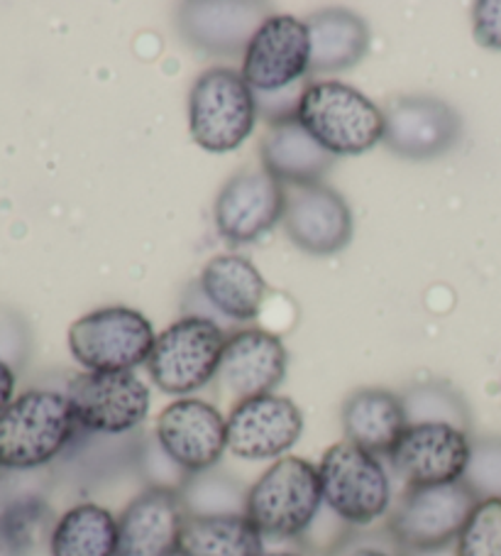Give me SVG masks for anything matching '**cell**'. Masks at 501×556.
<instances>
[{
    "label": "cell",
    "mask_w": 501,
    "mask_h": 556,
    "mask_svg": "<svg viewBox=\"0 0 501 556\" xmlns=\"http://www.w3.org/2000/svg\"><path fill=\"white\" fill-rule=\"evenodd\" d=\"M296 121L333 157L362 155L384 140V111L343 81L306 84Z\"/></svg>",
    "instance_id": "7a4b0ae2"
},
{
    "label": "cell",
    "mask_w": 501,
    "mask_h": 556,
    "mask_svg": "<svg viewBox=\"0 0 501 556\" xmlns=\"http://www.w3.org/2000/svg\"><path fill=\"white\" fill-rule=\"evenodd\" d=\"M345 556H401V552L391 554L387 549H382V546H358V549H352L350 554H345Z\"/></svg>",
    "instance_id": "d6a6232c"
},
{
    "label": "cell",
    "mask_w": 501,
    "mask_h": 556,
    "mask_svg": "<svg viewBox=\"0 0 501 556\" xmlns=\"http://www.w3.org/2000/svg\"><path fill=\"white\" fill-rule=\"evenodd\" d=\"M288 368L284 341L272 331L243 329L228 337L218 368V386L235 402L274 395Z\"/></svg>",
    "instance_id": "9a60e30c"
},
{
    "label": "cell",
    "mask_w": 501,
    "mask_h": 556,
    "mask_svg": "<svg viewBox=\"0 0 501 556\" xmlns=\"http://www.w3.org/2000/svg\"><path fill=\"white\" fill-rule=\"evenodd\" d=\"M460 130L458 113L433 96H401L384 111V142L401 157L442 155L455 146Z\"/></svg>",
    "instance_id": "e0dca14e"
},
{
    "label": "cell",
    "mask_w": 501,
    "mask_h": 556,
    "mask_svg": "<svg viewBox=\"0 0 501 556\" xmlns=\"http://www.w3.org/2000/svg\"><path fill=\"white\" fill-rule=\"evenodd\" d=\"M69 397L54 390H27L0 412V466L33 471L52 464L79 434Z\"/></svg>",
    "instance_id": "6da1fadb"
},
{
    "label": "cell",
    "mask_w": 501,
    "mask_h": 556,
    "mask_svg": "<svg viewBox=\"0 0 501 556\" xmlns=\"http://www.w3.org/2000/svg\"><path fill=\"white\" fill-rule=\"evenodd\" d=\"M257 99L243 74L214 66L198 76L189 93V130L196 146L214 155L237 150L257 121Z\"/></svg>",
    "instance_id": "5b68a950"
},
{
    "label": "cell",
    "mask_w": 501,
    "mask_h": 556,
    "mask_svg": "<svg viewBox=\"0 0 501 556\" xmlns=\"http://www.w3.org/2000/svg\"><path fill=\"white\" fill-rule=\"evenodd\" d=\"M284 231L311 255H333L352 238V214L338 191L323 185L286 187Z\"/></svg>",
    "instance_id": "2e32d148"
},
{
    "label": "cell",
    "mask_w": 501,
    "mask_h": 556,
    "mask_svg": "<svg viewBox=\"0 0 501 556\" xmlns=\"http://www.w3.org/2000/svg\"><path fill=\"white\" fill-rule=\"evenodd\" d=\"M409 425H452L458 429L470 427V412L460 392L446 382H423L401 395Z\"/></svg>",
    "instance_id": "4316f807"
},
{
    "label": "cell",
    "mask_w": 501,
    "mask_h": 556,
    "mask_svg": "<svg viewBox=\"0 0 501 556\" xmlns=\"http://www.w3.org/2000/svg\"><path fill=\"white\" fill-rule=\"evenodd\" d=\"M458 556H501V497L479 501L455 540Z\"/></svg>",
    "instance_id": "83f0119b"
},
{
    "label": "cell",
    "mask_w": 501,
    "mask_h": 556,
    "mask_svg": "<svg viewBox=\"0 0 501 556\" xmlns=\"http://www.w3.org/2000/svg\"><path fill=\"white\" fill-rule=\"evenodd\" d=\"M472 35L485 50L501 52V0H479L472 5Z\"/></svg>",
    "instance_id": "f546056e"
},
{
    "label": "cell",
    "mask_w": 501,
    "mask_h": 556,
    "mask_svg": "<svg viewBox=\"0 0 501 556\" xmlns=\"http://www.w3.org/2000/svg\"><path fill=\"white\" fill-rule=\"evenodd\" d=\"M267 17L262 3H187L179 11V27L191 45L208 54H245Z\"/></svg>",
    "instance_id": "d6986e66"
},
{
    "label": "cell",
    "mask_w": 501,
    "mask_h": 556,
    "mask_svg": "<svg viewBox=\"0 0 501 556\" xmlns=\"http://www.w3.org/2000/svg\"><path fill=\"white\" fill-rule=\"evenodd\" d=\"M286 187L265 169H243L218 191L214 218L230 243H253L284 216Z\"/></svg>",
    "instance_id": "5bb4252c"
},
{
    "label": "cell",
    "mask_w": 501,
    "mask_h": 556,
    "mask_svg": "<svg viewBox=\"0 0 501 556\" xmlns=\"http://www.w3.org/2000/svg\"><path fill=\"white\" fill-rule=\"evenodd\" d=\"M477 501L501 497V439L472 441V456L462 478Z\"/></svg>",
    "instance_id": "f1b7e54d"
},
{
    "label": "cell",
    "mask_w": 501,
    "mask_h": 556,
    "mask_svg": "<svg viewBox=\"0 0 501 556\" xmlns=\"http://www.w3.org/2000/svg\"><path fill=\"white\" fill-rule=\"evenodd\" d=\"M477 503V495L462 481L407 488L389 515L391 542L399 552L455 544Z\"/></svg>",
    "instance_id": "9c48e42d"
},
{
    "label": "cell",
    "mask_w": 501,
    "mask_h": 556,
    "mask_svg": "<svg viewBox=\"0 0 501 556\" xmlns=\"http://www.w3.org/2000/svg\"><path fill=\"white\" fill-rule=\"evenodd\" d=\"M154 441L189 476L210 471L228 452V421L220 409L198 397H179L164 407Z\"/></svg>",
    "instance_id": "30bf717a"
},
{
    "label": "cell",
    "mask_w": 501,
    "mask_h": 556,
    "mask_svg": "<svg viewBox=\"0 0 501 556\" xmlns=\"http://www.w3.org/2000/svg\"><path fill=\"white\" fill-rule=\"evenodd\" d=\"M187 517L179 491L150 485L118 515L115 556H179Z\"/></svg>",
    "instance_id": "ac0fdd59"
},
{
    "label": "cell",
    "mask_w": 501,
    "mask_h": 556,
    "mask_svg": "<svg viewBox=\"0 0 501 556\" xmlns=\"http://www.w3.org/2000/svg\"><path fill=\"white\" fill-rule=\"evenodd\" d=\"M470 456V431L452 425H409L389 452V464L407 488H423L462 481Z\"/></svg>",
    "instance_id": "7c38bea8"
},
{
    "label": "cell",
    "mask_w": 501,
    "mask_h": 556,
    "mask_svg": "<svg viewBox=\"0 0 501 556\" xmlns=\"http://www.w3.org/2000/svg\"><path fill=\"white\" fill-rule=\"evenodd\" d=\"M150 319L132 306H101L84 314L69 329L74 361L91 372L138 370L154 349Z\"/></svg>",
    "instance_id": "52a82bcc"
},
{
    "label": "cell",
    "mask_w": 501,
    "mask_h": 556,
    "mask_svg": "<svg viewBox=\"0 0 501 556\" xmlns=\"http://www.w3.org/2000/svg\"><path fill=\"white\" fill-rule=\"evenodd\" d=\"M259 155H262V169L284 187L321 185L335 160L308 136L296 118L274 123L262 140Z\"/></svg>",
    "instance_id": "7402d4cb"
},
{
    "label": "cell",
    "mask_w": 501,
    "mask_h": 556,
    "mask_svg": "<svg viewBox=\"0 0 501 556\" xmlns=\"http://www.w3.org/2000/svg\"><path fill=\"white\" fill-rule=\"evenodd\" d=\"M15 400V372L0 358V412Z\"/></svg>",
    "instance_id": "4dcf8cb0"
},
{
    "label": "cell",
    "mask_w": 501,
    "mask_h": 556,
    "mask_svg": "<svg viewBox=\"0 0 501 556\" xmlns=\"http://www.w3.org/2000/svg\"><path fill=\"white\" fill-rule=\"evenodd\" d=\"M407 427L409 419L407 412H403V402L389 390H355L343 405L345 439L370 454L389 456Z\"/></svg>",
    "instance_id": "44dd1931"
},
{
    "label": "cell",
    "mask_w": 501,
    "mask_h": 556,
    "mask_svg": "<svg viewBox=\"0 0 501 556\" xmlns=\"http://www.w3.org/2000/svg\"><path fill=\"white\" fill-rule=\"evenodd\" d=\"M321 510V478L306 458H279L247 488L245 517L265 540H301Z\"/></svg>",
    "instance_id": "3957f363"
},
{
    "label": "cell",
    "mask_w": 501,
    "mask_h": 556,
    "mask_svg": "<svg viewBox=\"0 0 501 556\" xmlns=\"http://www.w3.org/2000/svg\"><path fill=\"white\" fill-rule=\"evenodd\" d=\"M401 556H458L455 544L448 546H433V549H409L401 552Z\"/></svg>",
    "instance_id": "1f68e13d"
},
{
    "label": "cell",
    "mask_w": 501,
    "mask_h": 556,
    "mask_svg": "<svg viewBox=\"0 0 501 556\" xmlns=\"http://www.w3.org/2000/svg\"><path fill=\"white\" fill-rule=\"evenodd\" d=\"M228 337L208 316H184L164 329L150 353L154 386L175 397H189L218 378Z\"/></svg>",
    "instance_id": "8992f818"
},
{
    "label": "cell",
    "mask_w": 501,
    "mask_h": 556,
    "mask_svg": "<svg viewBox=\"0 0 501 556\" xmlns=\"http://www.w3.org/2000/svg\"><path fill=\"white\" fill-rule=\"evenodd\" d=\"M226 421L228 452L243 462H279L304 434L301 409L277 392L237 402Z\"/></svg>",
    "instance_id": "4fadbf2b"
},
{
    "label": "cell",
    "mask_w": 501,
    "mask_h": 556,
    "mask_svg": "<svg viewBox=\"0 0 501 556\" xmlns=\"http://www.w3.org/2000/svg\"><path fill=\"white\" fill-rule=\"evenodd\" d=\"M323 505L348 527H370L391 510L394 488L377 454L343 439L318 462Z\"/></svg>",
    "instance_id": "277c9868"
},
{
    "label": "cell",
    "mask_w": 501,
    "mask_h": 556,
    "mask_svg": "<svg viewBox=\"0 0 501 556\" xmlns=\"http://www.w3.org/2000/svg\"><path fill=\"white\" fill-rule=\"evenodd\" d=\"M118 554V517L108 507L79 503L54 522L50 556H115Z\"/></svg>",
    "instance_id": "d4e9b609"
},
{
    "label": "cell",
    "mask_w": 501,
    "mask_h": 556,
    "mask_svg": "<svg viewBox=\"0 0 501 556\" xmlns=\"http://www.w3.org/2000/svg\"><path fill=\"white\" fill-rule=\"evenodd\" d=\"M0 468H3V466H0Z\"/></svg>",
    "instance_id": "d590c367"
},
{
    "label": "cell",
    "mask_w": 501,
    "mask_h": 556,
    "mask_svg": "<svg viewBox=\"0 0 501 556\" xmlns=\"http://www.w3.org/2000/svg\"><path fill=\"white\" fill-rule=\"evenodd\" d=\"M0 556H15V554L11 552V546H8V544L3 542V536H0Z\"/></svg>",
    "instance_id": "e575fe53"
},
{
    "label": "cell",
    "mask_w": 501,
    "mask_h": 556,
    "mask_svg": "<svg viewBox=\"0 0 501 556\" xmlns=\"http://www.w3.org/2000/svg\"><path fill=\"white\" fill-rule=\"evenodd\" d=\"M79 421L93 437H123L138 429L150 415L152 392L134 370L91 372L72 378L64 392Z\"/></svg>",
    "instance_id": "ba28073f"
},
{
    "label": "cell",
    "mask_w": 501,
    "mask_h": 556,
    "mask_svg": "<svg viewBox=\"0 0 501 556\" xmlns=\"http://www.w3.org/2000/svg\"><path fill=\"white\" fill-rule=\"evenodd\" d=\"M311 64V37L306 21L269 15L257 27L243 56V79L255 93H277L301 84Z\"/></svg>",
    "instance_id": "8fae6325"
},
{
    "label": "cell",
    "mask_w": 501,
    "mask_h": 556,
    "mask_svg": "<svg viewBox=\"0 0 501 556\" xmlns=\"http://www.w3.org/2000/svg\"><path fill=\"white\" fill-rule=\"evenodd\" d=\"M187 513L194 517L216 515H245L247 491L233 478L216 473L214 468L204 473L189 476V481L179 491Z\"/></svg>",
    "instance_id": "484cf974"
},
{
    "label": "cell",
    "mask_w": 501,
    "mask_h": 556,
    "mask_svg": "<svg viewBox=\"0 0 501 556\" xmlns=\"http://www.w3.org/2000/svg\"><path fill=\"white\" fill-rule=\"evenodd\" d=\"M262 556H306L301 552H286V549H277V552H265Z\"/></svg>",
    "instance_id": "836d02e7"
},
{
    "label": "cell",
    "mask_w": 501,
    "mask_h": 556,
    "mask_svg": "<svg viewBox=\"0 0 501 556\" xmlns=\"http://www.w3.org/2000/svg\"><path fill=\"white\" fill-rule=\"evenodd\" d=\"M311 37L308 74H335L358 64L370 50V27L343 8L318 11L306 21Z\"/></svg>",
    "instance_id": "603a6c76"
},
{
    "label": "cell",
    "mask_w": 501,
    "mask_h": 556,
    "mask_svg": "<svg viewBox=\"0 0 501 556\" xmlns=\"http://www.w3.org/2000/svg\"><path fill=\"white\" fill-rule=\"evenodd\" d=\"M265 536L245 515H189L179 556H262Z\"/></svg>",
    "instance_id": "cb8c5ba5"
},
{
    "label": "cell",
    "mask_w": 501,
    "mask_h": 556,
    "mask_svg": "<svg viewBox=\"0 0 501 556\" xmlns=\"http://www.w3.org/2000/svg\"><path fill=\"white\" fill-rule=\"evenodd\" d=\"M198 290L228 319L253 321L262 312L267 282L247 257L223 253L206 263L198 277Z\"/></svg>",
    "instance_id": "ffe728a7"
}]
</instances>
